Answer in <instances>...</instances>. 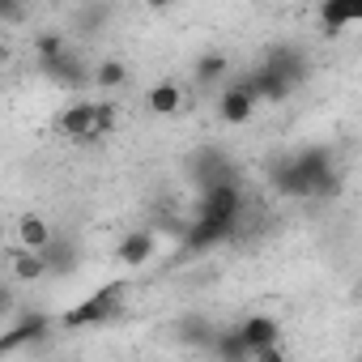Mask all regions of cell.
Here are the masks:
<instances>
[{"label": "cell", "mask_w": 362, "mask_h": 362, "mask_svg": "<svg viewBox=\"0 0 362 362\" xmlns=\"http://www.w3.org/2000/svg\"><path fill=\"white\" fill-rule=\"evenodd\" d=\"M124 281H111L103 286L98 294H90L86 303H77L73 311H64V328H94V324H107V320H119L124 315Z\"/></svg>", "instance_id": "1"}, {"label": "cell", "mask_w": 362, "mask_h": 362, "mask_svg": "<svg viewBox=\"0 0 362 362\" xmlns=\"http://www.w3.org/2000/svg\"><path fill=\"white\" fill-rule=\"evenodd\" d=\"M256 107H260V98H256L252 81H235L218 94V119L222 124H247L256 115Z\"/></svg>", "instance_id": "2"}, {"label": "cell", "mask_w": 362, "mask_h": 362, "mask_svg": "<svg viewBox=\"0 0 362 362\" xmlns=\"http://www.w3.org/2000/svg\"><path fill=\"white\" fill-rule=\"evenodd\" d=\"M205 214H214L218 222L226 226H239V214H243V192L230 179H214L209 192H205Z\"/></svg>", "instance_id": "3"}, {"label": "cell", "mask_w": 362, "mask_h": 362, "mask_svg": "<svg viewBox=\"0 0 362 362\" xmlns=\"http://www.w3.org/2000/svg\"><path fill=\"white\" fill-rule=\"evenodd\" d=\"M90 124H94V98H77L56 115V132L77 145H90Z\"/></svg>", "instance_id": "4"}, {"label": "cell", "mask_w": 362, "mask_h": 362, "mask_svg": "<svg viewBox=\"0 0 362 362\" xmlns=\"http://www.w3.org/2000/svg\"><path fill=\"white\" fill-rule=\"evenodd\" d=\"M47 328H52V315H43V311H26V315L5 332V337H0V354H13V349H22V345L39 341Z\"/></svg>", "instance_id": "5"}, {"label": "cell", "mask_w": 362, "mask_h": 362, "mask_svg": "<svg viewBox=\"0 0 362 362\" xmlns=\"http://www.w3.org/2000/svg\"><path fill=\"white\" fill-rule=\"evenodd\" d=\"M153 252H158L153 230H128V235L119 239V247H115V260L128 264V269H141V264L153 260Z\"/></svg>", "instance_id": "6"}, {"label": "cell", "mask_w": 362, "mask_h": 362, "mask_svg": "<svg viewBox=\"0 0 362 362\" xmlns=\"http://www.w3.org/2000/svg\"><path fill=\"white\" fill-rule=\"evenodd\" d=\"M145 107L153 111V115H162V119H170V115H179L184 111V86L179 81H153L149 86V94H145Z\"/></svg>", "instance_id": "7"}, {"label": "cell", "mask_w": 362, "mask_h": 362, "mask_svg": "<svg viewBox=\"0 0 362 362\" xmlns=\"http://www.w3.org/2000/svg\"><path fill=\"white\" fill-rule=\"evenodd\" d=\"M235 332L243 337V345H247V358H252L260 345H269V341H281V324H277L273 315H247V320H243Z\"/></svg>", "instance_id": "8"}, {"label": "cell", "mask_w": 362, "mask_h": 362, "mask_svg": "<svg viewBox=\"0 0 362 362\" xmlns=\"http://www.w3.org/2000/svg\"><path fill=\"white\" fill-rule=\"evenodd\" d=\"M13 230H18V247H30V252H43L56 239V230H52V222L43 214H22Z\"/></svg>", "instance_id": "9"}, {"label": "cell", "mask_w": 362, "mask_h": 362, "mask_svg": "<svg viewBox=\"0 0 362 362\" xmlns=\"http://www.w3.org/2000/svg\"><path fill=\"white\" fill-rule=\"evenodd\" d=\"M358 13H362V0H324L320 22H324V30H328V35H337V30L354 26V22H358Z\"/></svg>", "instance_id": "10"}, {"label": "cell", "mask_w": 362, "mask_h": 362, "mask_svg": "<svg viewBox=\"0 0 362 362\" xmlns=\"http://www.w3.org/2000/svg\"><path fill=\"white\" fill-rule=\"evenodd\" d=\"M230 230L235 226H226V222H218L214 214H201V222L188 230V243L197 247V252H205V247H214V243H222V239H230Z\"/></svg>", "instance_id": "11"}, {"label": "cell", "mask_w": 362, "mask_h": 362, "mask_svg": "<svg viewBox=\"0 0 362 362\" xmlns=\"http://www.w3.org/2000/svg\"><path fill=\"white\" fill-rule=\"evenodd\" d=\"M13 277H18L22 286L43 281V277H47V256H43V252H30V247H18V252H13Z\"/></svg>", "instance_id": "12"}, {"label": "cell", "mask_w": 362, "mask_h": 362, "mask_svg": "<svg viewBox=\"0 0 362 362\" xmlns=\"http://www.w3.org/2000/svg\"><path fill=\"white\" fill-rule=\"evenodd\" d=\"M115 128H119V107H115V98H98V103H94V124H90V145L103 141V136H111Z\"/></svg>", "instance_id": "13"}, {"label": "cell", "mask_w": 362, "mask_h": 362, "mask_svg": "<svg viewBox=\"0 0 362 362\" xmlns=\"http://www.w3.org/2000/svg\"><path fill=\"white\" fill-rule=\"evenodd\" d=\"M90 81H94L98 90H119V86L128 81V69H124V60H98L94 73H90Z\"/></svg>", "instance_id": "14"}, {"label": "cell", "mask_w": 362, "mask_h": 362, "mask_svg": "<svg viewBox=\"0 0 362 362\" xmlns=\"http://www.w3.org/2000/svg\"><path fill=\"white\" fill-rule=\"evenodd\" d=\"M226 69H230V60H226L222 52H209V56H201V60H197V69H192V73H197V81H201V86H214V81H222V77H226Z\"/></svg>", "instance_id": "15"}, {"label": "cell", "mask_w": 362, "mask_h": 362, "mask_svg": "<svg viewBox=\"0 0 362 362\" xmlns=\"http://www.w3.org/2000/svg\"><path fill=\"white\" fill-rule=\"evenodd\" d=\"M35 56H39L43 64L60 60V56H64V35H56V30H43V35L35 39Z\"/></svg>", "instance_id": "16"}, {"label": "cell", "mask_w": 362, "mask_h": 362, "mask_svg": "<svg viewBox=\"0 0 362 362\" xmlns=\"http://www.w3.org/2000/svg\"><path fill=\"white\" fill-rule=\"evenodd\" d=\"M222 354H230V358H247V345H243V337H239V332L222 337Z\"/></svg>", "instance_id": "17"}, {"label": "cell", "mask_w": 362, "mask_h": 362, "mask_svg": "<svg viewBox=\"0 0 362 362\" xmlns=\"http://www.w3.org/2000/svg\"><path fill=\"white\" fill-rule=\"evenodd\" d=\"M9 60H13V47H9V43H5V39H0V69H5V64H9Z\"/></svg>", "instance_id": "18"}, {"label": "cell", "mask_w": 362, "mask_h": 362, "mask_svg": "<svg viewBox=\"0 0 362 362\" xmlns=\"http://www.w3.org/2000/svg\"><path fill=\"white\" fill-rule=\"evenodd\" d=\"M145 5H149L153 13H162V9H170V5H175V0H145Z\"/></svg>", "instance_id": "19"}, {"label": "cell", "mask_w": 362, "mask_h": 362, "mask_svg": "<svg viewBox=\"0 0 362 362\" xmlns=\"http://www.w3.org/2000/svg\"><path fill=\"white\" fill-rule=\"evenodd\" d=\"M0 307H9V290L5 286H0Z\"/></svg>", "instance_id": "20"}]
</instances>
